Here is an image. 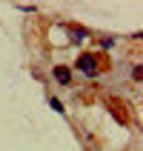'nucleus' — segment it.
Here are the masks:
<instances>
[{
	"label": "nucleus",
	"mask_w": 143,
	"mask_h": 151,
	"mask_svg": "<svg viewBox=\"0 0 143 151\" xmlns=\"http://www.w3.org/2000/svg\"><path fill=\"white\" fill-rule=\"evenodd\" d=\"M78 67L81 69L89 77H92V76L95 75L96 63L92 57L88 55V54H84L80 57L78 62Z\"/></svg>",
	"instance_id": "nucleus-1"
},
{
	"label": "nucleus",
	"mask_w": 143,
	"mask_h": 151,
	"mask_svg": "<svg viewBox=\"0 0 143 151\" xmlns=\"http://www.w3.org/2000/svg\"><path fill=\"white\" fill-rule=\"evenodd\" d=\"M54 76L57 78V81L62 84L68 83L71 80L70 70L67 67H64V66H59V67H56L54 69Z\"/></svg>",
	"instance_id": "nucleus-2"
},
{
	"label": "nucleus",
	"mask_w": 143,
	"mask_h": 151,
	"mask_svg": "<svg viewBox=\"0 0 143 151\" xmlns=\"http://www.w3.org/2000/svg\"><path fill=\"white\" fill-rule=\"evenodd\" d=\"M50 105H51V107H52L54 110L57 111V112H60V113L64 112V107H63L62 103H61L60 100L58 98H56V97L51 98Z\"/></svg>",
	"instance_id": "nucleus-3"
}]
</instances>
